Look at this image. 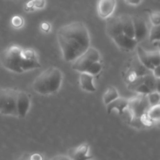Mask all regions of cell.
Returning a JSON list of instances; mask_svg holds the SVG:
<instances>
[{"instance_id": "ffe728a7", "label": "cell", "mask_w": 160, "mask_h": 160, "mask_svg": "<svg viewBox=\"0 0 160 160\" xmlns=\"http://www.w3.org/2000/svg\"><path fill=\"white\" fill-rule=\"evenodd\" d=\"M45 6V0H30L26 3L24 9L26 11H34L36 9H43Z\"/></svg>"}, {"instance_id": "7c38bea8", "label": "cell", "mask_w": 160, "mask_h": 160, "mask_svg": "<svg viewBox=\"0 0 160 160\" xmlns=\"http://www.w3.org/2000/svg\"><path fill=\"white\" fill-rule=\"evenodd\" d=\"M150 73H152V72L144 67V65L139 61L138 57L134 58L130 64L129 73H128V82L132 81L137 77L145 76V75L150 74Z\"/></svg>"}, {"instance_id": "4dcf8cb0", "label": "cell", "mask_w": 160, "mask_h": 160, "mask_svg": "<svg viewBox=\"0 0 160 160\" xmlns=\"http://www.w3.org/2000/svg\"><path fill=\"white\" fill-rule=\"evenodd\" d=\"M28 160H29V159H28Z\"/></svg>"}, {"instance_id": "f1b7e54d", "label": "cell", "mask_w": 160, "mask_h": 160, "mask_svg": "<svg viewBox=\"0 0 160 160\" xmlns=\"http://www.w3.org/2000/svg\"><path fill=\"white\" fill-rule=\"evenodd\" d=\"M91 160H95V159H91Z\"/></svg>"}, {"instance_id": "8fae6325", "label": "cell", "mask_w": 160, "mask_h": 160, "mask_svg": "<svg viewBox=\"0 0 160 160\" xmlns=\"http://www.w3.org/2000/svg\"><path fill=\"white\" fill-rule=\"evenodd\" d=\"M117 6V0H98L97 13L102 19H107L113 13Z\"/></svg>"}, {"instance_id": "9a60e30c", "label": "cell", "mask_w": 160, "mask_h": 160, "mask_svg": "<svg viewBox=\"0 0 160 160\" xmlns=\"http://www.w3.org/2000/svg\"><path fill=\"white\" fill-rule=\"evenodd\" d=\"M128 103H129V99L119 96L115 100L106 105V110H107L108 113H110L112 111L117 110L119 114L122 115L128 109Z\"/></svg>"}, {"instance_id": "4316f807", "label": "cell", "mask_w": 160, "mask_h": 160, "mask_svg": "<svg viewBox=\"0 0 160 160\" xmlns=\"http://www.w3.org/2000/svg\"><path fill=\"white\" fill-rule=\"evenodd\" d=\"M50 160H70V158L67 156H64V155H58V156H54Z\"/></svg>"}, {"instance_id": "277c9868", "label": "cell", "mask_w": 160, "mask_h": 160, "mask_svg": "<svg viewBox=\"0 0 160 160\" xmlns=\"http://www.w3.org/2000/svg\"><path fill=\"white\" fill-rule=\"evenodd\" d=\"M19 89L0 88V114L18 117L17 97Z\"/></svg>"}, {"instance_id": "52a82bcc", "label": "cell", "mask_w": 160, "mask_h": 160, "mask_svg": "<svg viewBox=\"0 0 160 160\" xmlns=\"http://www.w3.org/2000/svg\"><path fill=\"white\" fill-rule=\"evenodd\" d=\"M137 57L141 62L150 71L160 66L159 50L148 51L141 46H137Z\"/></svg>"}, {"instance_id": "30bf717a", "label": "cell", "mask_w": 160, "mask_h": 160, "mask_svg": "<svg viewBox=\"0 0 160 160\" xmlns=\"http://www.w3.org/2000/svg\"><path fill=\"white\" fill-rule=\"evenodd\" d=\"M88 144L83 143L78 146L72 148L68 152V157L71 160H91L92 156L89 154Z\"/></svg>"}, {"instance_id": "ba28073f", "label": "cell", "mask_w": 160, "mask_h": 160, "mask_svg": "<svg viewBox=\"0 0 160 160\" xmlns=\"http://www.w3.org/2000/svg\"><path fill=\"white\" fill-rule=\"evenodd\" d=\"M134 29V39L138 43L145 40L148 34V28L146 20L141 16H132Z\"/></svg>"}, {"instance_id": "cb8c5ba5", "label": "cell", "mask_w": 160, "mask_h": 160, "mask_svg": "<svg viewBox=\"0 0 160 160\" xmlns=\"http://www.w3.org/2000/svg\"><path fill=\"white\" fill-rule=\"evenodd\" d=\"M11 24L15 28H20L23 25V19L20 16H14L11 19Z\"/></svg>"}, {"instance_id": "2e32d148", "label": "cell", "mask_w": 160, "mask_h": 160, "mask_svg": "<svg viewBox=\"0 0 160 160\" xmlns=\"http://www.w3.org/2000/svg\"><path fill=\"white\" fill-rule=\"evenodd\" d=\"M79 84L81 89L88 92H95L96 91L94 84V76L88 73H80Z\"/></svg>"}, {"instance_id": "f546056e", "label": "cell", "mask_w": 160, "mask_h": 160, "mask_svg": "<svg viewBox=\"0 0 160 160\" xmlns=\"http://www.w3.org/2000/svg\"><path fill=\"white\" fill-rule=\"evenodd\" d=\"M70 160H71V159H70Z\"/></svg>"}, {"instance_id": "3957f363", "label": "cell", "mask_w": 160, "mask_h": 160, "mask_svg": "<svg viewBox=\"0 0 160 160\" xmlns=\"http://www.w3.org/2000/svg\"><path fill=\"white\" fill-rule=\"evenodd\" d=\"M62 73L59 68L51 67L44 70L33 81V90L42 95L56 93L61 88Z\"/></svg>"}, {"instance_id": "44dd1931", "label": "cell", "mask_w": 160, "mask_h": 160, "mask_svg": "<svg viewBox=\"0 0 160 160\" xmlns=\"http://www.w3.org/2000/svg\"><path fill=\"white\" fill-rule=\"evenodd\" d=\"M148 34H149V39L152 42L159 43L160 39L159 25H152L150 31H148Z\"/></svg>"}, {"instance_id": "4fadbf2b", "label": "cell", "mask_w": 160, "mask_h": 160, "mask_svg": "<svg viewBox=\"0 0 160 160\" xmlns=\"http://www.w3.org/2000/svg\"><path fill=\"white\" fill-rule=\"evenodd\" d=\"M112 40L120 49L124 52H128L134 51L138 44L135 39L128 37L123 33L114 37L113 38H112Z\"/></svg>"}, {"instance_id": "d4e9b609", "label": "cell", "mask_w": 160, "mask_h": 160, "mask_svg": "<svg viewBox=\"0 0 160 160\" xmlns=\"http://www.w3.org/2000/svg\"><path fill=\"white\" fill-rule=\"evenodd\" d=\"M160 15L159 12L158 11H154L150 13V20L152 23L153 25H159Z\"/></svg>"}, {"instance_id": "484cf974", "label": "cell", "mask_w": 160, "mask_h": 160, "mask_svg": "<svg viewBox=\"0 0 160 160\" xmlns=\"http://www.w3.org/2000/svg\"><path fill=\"white\" fill-rule=\"evenodd\" d=\"M41 29L44 32H48L50 29H51V25L48 23H47V22H44V23L41 24Z\"/></svg>"}, {"instance_id": "ac0fdd59", "label": "cell", "mask_w": 160, "mask_h": 160, "mask_svg": "<svg viewBox=\"0 0 160 160\" xmlns=\"http://www.w3.org/2000/svg\"><path fill=\"white\" fill-rule=\"evenodd\" d=\"M119 96H120V95H119L118 90H117L115 87H113V86L109 87L106 89L105 93L103 94V103L106 106V105H108L109 103H110L111 102L115 100L116 98H118Z\"/></svg>"}, {"instance_id": "e0dca14e", "label": "cell", "mask_w": 160, "mask_h": 160, "mask_svg": "<svg viewBox=\"0 0 160 160\" xmlns=\"http://www.w3.org/2000/svg\"><path fill=\"white\" fill-rule=\"evenodd\" d=\"M120 21H121L123 34L128 37L134 38V29L132 16L129 15V14H122L120 16Z\"/></svg>"}, {"instance_id": "8992f818", "label": "cell", "mask_w": 160, "mask_h": 160, "mask_svg": "<svg viewBox=\"0 0 160 160\" xmlns=\"http://www.w3.org/2000/svg\"><path fill=\"white\" fill-rule=\"evenodd\" d=\"M149 107L150 105L147 95L139 94L138 96L129 99L127 112H129L131 119L141 118L142 116L146 114Z\"/></svg>"}, {"instance_id": "6da1fadb", "label": "cell", "mask_w": 160, "mask_h": 160, "mask_svg": "<svg viewBox=\"0 0 160 160\" xmlns=\"http://www.w3.org/2000/svg\"><path fill=\"white\" fill-rule=\"evenodd\" d=\"M62 58L73 62L91 46V37L83 22L73 21L59 28L56 34Z\"/></svg>"}, {"instance_id": "7a4b0ae2", "label": "cell", "mask_w": 160, "mask_h": 160, "mask_svg": "<svg viewBox=\"0 0 160 160\" xmlns=\"http://www.w3.org/2000/svg\"><path fill=\"white\" fill-rule=\"evenodd\" d=\"M0 63L6 70L17 73L36 70L42 66L39 59H24L22 54V47L16 45L8 46L1 52Z\"/></svg>"}, {"instance_id": "603a6c76", "label": "cell", "mask_w": 160, "mask_h": 160, "mask_svg": "<svg viewBox=\"0 0 160 160\" xmlns=\"http://www.w3.org/2000/svg\"><path fill=\"white\" fill-rule=\"evenodd\" d=\"M147 98H148V103H149L150 106H156V105H159L160 102V95L159 92L157 91H154L147 95Z\"/></svg>"}, {"instance_id": "d6986e66", "label": "cell", "mask_w": 160, "mask_h": 160, "mask_svg": "<svg viewBox=\"0 0 160 160\" xmlns=\"http://www.w3.org/2000/svg\"><path fill=\"white\" fill-rule=\"evenodd\" d=\"M160 109H159V105H156V106H150L149 109L147 111L145 116L147 117V118L152 122V123H154V122L159 121L160 119Z\"/></svg>"}, {"instance_id": "5bb4252c", "label": "cell", "mask_w": 160, "mask_h": 160, "mask_svg": "<svg viewBox=\"0 0 160 160\" xmlns=\"http://www.w3.org/2000/svg\"><path fill=\"white\" fill-rule=\"evenodd\" d=\"M106 31L107 35L111 39L123 33L120 16L112 17H110L107 18L106 24Z\"/></svg>"}, {"instance_id": "5b68a950", "label": "cell", "mask_w": 160, "mask_h": 160, "mask_svg": "<svg viewBox=\"0 0 160 160\" xmlns=\"http://www.w3.org/2000/svg\"><path fill=\"white\" fill-rule=\"evenodd\" d=\"M101 60V55L94 47H89L82 55L72 62V69L78 73H86L94 62Z\"/></svg>"}, {"instance_id": "7402d4cb", "label": "cell", "mask_w": 160, "mask_h": 160, "mask_svg": "<svg viewBox=\"0 0 160 160\" xmlns=\"http://www.w3.org/2000/svg\"><path fill=\"white\" fill-rule=\"evenodd\" d=\"M102 70V63L101 60L97 61V62H94L90 66L86 73H89V74L92 75V76H95L98 75V73H101Z\"/></svg>"}, {"instance_id": "9c48e42d", "label": "cell", "mask_w": 160, "mask_h": 160, "mask_svg": "<svg viewBox=\"0 0 160 160\" xmlns=\"http://www.w3.org/2000/svg\"><path fill=\"white\" fill-rule=\"evenodd\" d=\"M31 106V96L25 91L19 89L17 97V112L19 118H24Z\"/></svg>"}, {"instance_id": "83f0119b", "label": "cell", "mask_w": 160, "mask_h": 160, "mask_svg": "<svg viewBox=\"0 0 160 160\" xmlns=\"http://www.w3.org/2000/svg\"><path fill=\"white\" fill-rule=\"evenodd\" d=\"M125 2L128 3L129 5H132V6H137V5L140 4L142 2V0H124Z\"/></svg>"}]
</instances>
